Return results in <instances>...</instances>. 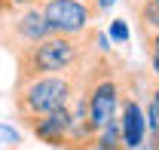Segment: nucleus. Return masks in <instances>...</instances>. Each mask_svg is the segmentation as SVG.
Returning a JSON list of instances; mask_svg holds the SVG:
<instances>
[{
    "label": "nucleus",
    "instance_id": "3",
    "mask_svg": "<svg viewBox=\"0 0 159 150\" xmlns=\"http://www.w3.org/2000/svg\"><path fill=\"white\" fill-rule=\"evenodd\" d=\"M49 34H52V28H49V21L43 16V6L12 9V12L0 16V43L12 52V58L28 52L31 46H37L40 40H46Z\"/></svg>",
    "mask_w": 159,
    "mask_h": 150
},
{
    "label": "nucleus",
    "instance_id": "17",
    "mask_svg": "<svg viewBox=\"0 0 159 150\" xmlns=\"http://www.w3.org/2000/svg\"><path fill=\"white\" fill-rule=\"evenodd\" d=\"M153 3H159V0H153Z\"/></svg>",
    "mask_w": 159,
    "mask_h": 150
},
{
    "label": "nucleus",
    "instance_id": "4",
    "mask_svg": "<svg viewBox=\"0 0 159 150\" xmlns=\"http://www.w3.org/2000/svg\"><path fill=\"white\" fill-rule=\"evenodd\" d=\"M43 16L49 21L52 34L64 37H83L92 31V21L98 19V6L89 0H43Z\"/></svg>",
    "mask_w": 159,
    "mask_h": 150
},
{
    "label": "nucleus",
    "instance_id": "1",
    "mask_svg": "<svg viewBox=\"0 0 159 150\" xmlns=\"http://www.w3.org/2000/svg\"><path fill=\"white\" fill-rule=\"evenodd\" d=\"M80 68L70 71V74L16 77L12 107H16V116L21 120V126H28L31 120L46 116V113H52V110L70 107V101L77 95V86H80Z\"/></svg>",
    "mask_w": 159,
    "mask_h": 150
},
{
    "label": "nucleus",
    "instance_id": "10",
    "mask_svg": "<svg viewBox=\"0 0 159 150\" xmlns=\"http://www.w3.org/2000/svg\"><path fill=\"white\" fill-rule=\"evenodd\" d=\"M107 37L113 40V43H129V25L122 19H113L110 28H107Z\"/></svg>",
    "mask_w": 159,
    "mask_h": 150
},
{
    "label": "nucleus",
    "instance_id": "14",
    "mask_svg": "<svg viewBox=\"0 0 159 150\" xmlns=\"http://www.w3.org/2000/svg\"><path fill=\"white\" fill-rule=\"evenodd\" d=\"M113 3H116V0H98V12H107Z\"/></svg>",
    "mask_w": 159,
    "mask_h": 150
},
{
    "label": "nucleus",
    "instance_id": "12",
    "mask_svg": "<svg viewBox=\"0 0 159 150\" xmlns=\"http://www.w3.org/2000/svg\"><path fill=\"white\" fill-rule=\"evenodd\" d=\"M6 3V12H12V9H28V6H40L43 0H3Z\"/></svg>",
    "mask_w": 159,
    "mask_h": 150
},
{
    "label": "nucleus",
    "instance_id": "11",
    "mask_svg": "<svg viewBox=\"0 0 159 150\" xmlns=\"http://www.w3.org/2000/svg\"><path fill=\"white\" fill-rule=\"evenodd\" d=\"M0 144H9V147H16V144H19V132L9 129V126H0Z\"/></svg>",
    "mask_w": 159,
    "mask_h": 150
},
{
    "label": "nucleus",
    "instance_id": "7",
    "mask_svg": "<svg viewBox=\"0 0 159 150\" xmlns=\"http://www.w3.org/2000/svg\"><path fill=\"white\" fill-rule=\"evenodd\" d=\"M132 9L138 16V34H153L159 31V3L153 0H132Z\"/></svg>",
    "mask_w": 159,
    "mask_h": 150
},
{
    "label": "nucleus",
    "instance_id": "16",
    "mask_svg": "<svg viewBox=\"0 0 159 150\" xmlns=\"http://www.w3.org/2000/svg\"><path fill=\"white\" fill-rule=\"evenodd\" d=\"M89 3H95V6H98V0H89Z\"/></svg>",
    "mask_w": 159,
    "mask_h": 150
},
{
    "label": "nucleus",
    "instance_id": "13",
    "mask_svg": "<svg viewBox=\"0 0 159 150\" xmlns=\"http://www.w3.org/2000/svg\"><path fill=\"white\" fill-rule=\"evenodd\" d=\"M141 43H144V52L159 49V31H153V34H141Z\"/></svg>",
    "mask_w": 159,
    "mask_h": 150
},
{
    "label": "nucleus",
    "instance_id": "5",
    "mask_svg": "<svg viewBox=\"0 0 159 150\" xmlns=\"http://www.w3.org/2000/svg\"><path fill=\"white\" fill-rule=\"evenodd\" d=\"M129 83V77H125ZM119 129H122V141L129 150H138L147 141V110L141 107L138 95L129 86L122 89V107H119Z\"/></svg>",
    "mask_w": 159,
    "mask_h": 150
},
{
    "label": "nucleus",
    "instance_id": "8",
    "mask_svg": "<svg viewBox=\"0 0 159 150\" xmlns=\"http://www.w3.org/2000/svg\"><path fill=\"white\" fill-rule=\"evenodd\" d=\"M95 150H129L122 141V129H119V120H113L110 126H104L95 138Z\"/></svg>",
    "mask_w": 159,
    "mask_h": 150
},
{
    "label": "nucleus",
    "instance_id": "9",
    "mask_svg": "<svg viewBox=\"0 0 159 150\" xmlns=\"http://www.w3.org/2000/svg\"><path fill=\"white\" fill-rule=\"evenodd\" d=\"M147 129H159V80L156 77L147 89Z\"/></svg>",
    "mask_w": 159,
    "mask_h": 150
},
{
    "label": "nucleus",
    "instance_id": "15",
    "mask_svg": "<svg viewBox=\"0 0 159 150\" xmlns=\"http://www.w3.org/2000/svg\"><path fill=\"white\" fill-rule=\"evenodd\" d=\"M3 12H6V3H3V0H0V16H3Z\"/></svg>",
    "mask_w": 159,
    "mask_h": 150
},
{
    "label": "nucleus",
    "instance_id": "2",
    "mask_svg": "<svg viewBox=\"0 0 159 150\" xmlns=\"http://www.w3.org/2000/svg\"><path fill=\"white\" fill-rule=\"evenodd\" d=\"M95 49V31L83 37H64V34H49L31 46L28 52L16 58L19 77H40V74H70L80 64H86Z\"/></svg>",
    "mask_w": 159,
    "mask_h": 150
},
{
    "label": "nucleus",
    "instance_id": "6",
    "mask_svg": "<svg viewBox=\"0 0 159 150\" xmlns=\"http://www.w3.org/2000/svg\"><path fill=\"white\" fill-rule=\"evenodd\" d=\"M28 129L34 132V138H40L43 144L64 147L67 135H70V107H61V110L46 113V116H37V120L28 123Z\"/></svg>",
    "mask_w": 159,
    "mask_h": 150
}]
</instances>
